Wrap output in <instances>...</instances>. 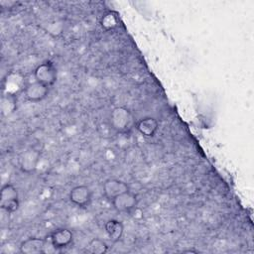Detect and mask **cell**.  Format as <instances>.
I'll list each match as a JSON object with an SVG mask.
<instances>
[{
	"instance_id": "1",
	"label": "cell",
	"mask_w": 254,
	"mask_h": 254,
	"mask_svg": "<svg viewBox=\"0 0 254 254\" xmlns=\"http://www.w3.org/2000/svg\"><path fill=\"white\" fill-rule=\"evenodd\" d=\"M110 125L118 133H127L133 126V116L129 109L123 106L115 107L110 113Z\"/></svg>"
},
{
	"instance_id": "2",
	"label": "cell",
	"mask_w": 254,
	"mask_h": 254,
	"mask_svg": "<svg viewBox=\"0 0 254 254\" xmlns=\"http://www.w3.org/2000/svg\"><path fill=\"white\" fill-rule=\"evenodd\" d=\"M1 208L11 213L19 208V193L17 189L10 184H7L1 189Z\"/></svg>"
},
{
	"instance_id": "3",
	"label": "cell",
	"mask_w": 254,
	"mask_h": 254,
	"mask_svg": "<svg viewBox=\"0 0 254 254\" xmlns=\"http://www.w3.org/2000/svg\"><path fill=\"white\" fill-rule=\"evenodd\" d=\"M34 76L36 81H39L47 86H52L58 77V71L54 64L51 62H46L38 65L34 71Z\"/></svg>"
},
{
	"instance_id": "4",
	"label": "cell",
	"mask_w": 254,
	"mask_h": 254,
	"mask_svg": "<svg viewBox=\"0 0 254 254\" xmlns=\"http://www.w3.org/2000/svg\"><path fill=\"white\" fill-rule=\"evenodd\" d=\"M114 209L118 212H130L133 210L138 204L137 195L128 190L116 196L113 200H111Z\"/></svg>"
},
{
	"instance_id": "5",
	"label": "cell",
	"mask_w": 254,
	"mask_h": 254,
	"mask_svg": "<svg viewBox=\"0 0 254 254\" xmlns=\"http://www.w3.org/2000/svg\"><path fill=\"white\" fill-rule=\"evenodd\" d=\"M69 200L78 207H86L90 204L92 192L87 186H76L69 191Z\"/></svg>"
},
{
	"instance_id": "6",
	"label": "cell",
	"mask_w": 254,
	"mask_h": 254,
	"mask_svg": "<svg viewBox=\"0 0 254 254\" xmlns=\"http://www.w3.org/2000/svg\"><path fill=\"white\" fill-rule=\"evenodd\" d=\"M40 152L35 149H28L26 150L20 157V169L22 172L26 174H32L34 173L37 168L40 161Z\"/></svg>"
},
{
	"instance_id": "7",
	"label": "cell",
	"mask_w": 254,
	"mask_h": 254,
	"mask_svg": "<svg viewBox=\"0 0 254 254\" xmlns=\"http://www.w3.org/2000/svg\"><path fill=\"white\" fill-rule=\"evenodd\" d=\"M129 190V187L123 181L117 179H108L103 184V194L110 201L119 194Z\"/></svg>"
},
{
	"instance_id": "8",
	"label": "cell",
	"mask_w": 254,
	"mask_h": 254,
	"mask_svg": "<svg viewBox=\"0 0 254 254\" xmlns=\"http://www.w3.org/2000/svg\"><path fill=\"white\" fill-rule=\"evenodd\" d=\"M48 93L49 86L39 81L31 82L25 87V97L30 102H40L47 97Z\"/></svg>"
},
{
	"instance_id": "9",
	"label": "cell",
	"mask_w": 254,
	"mask_h": 254,
	"mask_svg": "<svg viewBox=\"0 0 254 254\" xmlns=\"http://www.w3.org/2000/svg\"><path fill=\"white\" fill-rule=\"evenodd\" d=\"M73 239L72 232L67 228H58L54 230L50 236V241L57 250L67 247Z\"/></svg>"
},
{
	"instance_id": "10",
	"label": "cell",
	"mask_w": 254,
	"mask_h": 254,
	"mask_svg": "<svg viewBox=\"0 0 254 254\" xmlns=\"http://www.w3.org/2000/svg\"><path fill=\"white\" fill-rule=\"evenodd\" d=\"M46 242V239L31 237L21 242L19 246V251L23 254H42L45 253Z\"/></svg>"
},
{
	"instance_id": "11",
	"label": "cell",
	"mask_w": 254,
	"mask_h": 254,
	"mask_svg": "<svg viewBox=\"0 0 254 254\" xmlns=\"http://www.w3.org/2000/svg\"><path fill=\"white\" fill-rule=\"evenodd\" d=\"M159 128L158 121L153 117H145L139 120L136 124V129L138 132L146 138H151L155 136Z\"/></svg>"
},
{
	"instance_id": "12",
	"label": "cell",
	"mask_w": 254,
	"mask_h": 254,
	"mask_svg": "<svg viewBox=\"0 0 254 254\" xmlns=\"http://www.w3.org/2000/svg\"><path fill=\"white\" fill-rule=\"evenodd\" d=\"M104 228H105V232H106L107 236L109 237V239L112 242H117L123 235L124 226H123L122 222L119 220H116V219L108 220L105 223Z\"/></svg>"
},
{
	"instance_id": "13",
	"label": "cell",
	"mask_w": 254,
	"mask_h": 254,
	"mask_svg": "<svg viewBox=\"0 0 254 254\" xmlns=\"http://www.w3.org/2000/svg\"><path fill=\"white\" fill-rule=\"evenodd\" d=\"M85 251L91 254H104L108 251V245L99 238H93L86 245Z\"/></svg>"
},
{
	"instance_id": "14",
	"label": "cell",
	"mask_w": 254,
	"mask_h": 254,
	"mask_svg": "<svg viewBox=\"0 0 254 254\" xmlns=\"http://www.w3.org/2000/svg\"><path fill=\"white\" fill-rule=\"evenodd\" d=\"M100 25L106 31L115 29L119 25V19L117 17V14L111 11L105 13L100 20Z\"/></svg>"
}]
</instances>
